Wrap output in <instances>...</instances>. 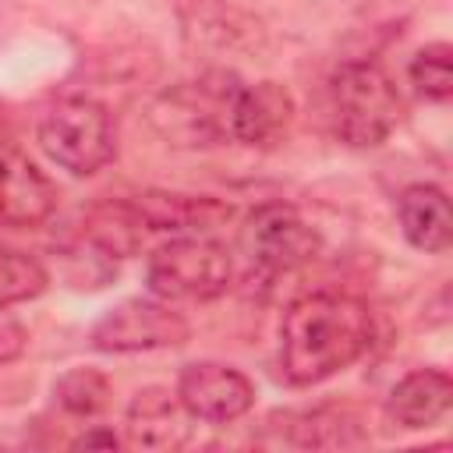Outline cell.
Listing matches in <instances>:
<instances>
[{"label":"cell","instance_id":"ac0fdd59","mask_svg":"<svg viewBox=\"0 0 453 453\" xmlns=\"http://www.w3.org/2000/svg\"><path fill=\"white\" fill-rule=\"evenodd\" d=\"M53 396L67 414L92 418L110 403V379L99 368H71L53 382Z\"/></svg>","mask_w":453,"mask_h":453},{"label":"cell","instance_id":"d6986e66","mask_svg":"<svg viewBox=\"0 0 453 453\" xmlns=\"http://www.w3.org/2000/svg\"><path fill=\"white\" fill-rule=\"evenodd\" d=\"M407 78L421 99L446 103L453 96V50L446 42L421 46L407 64Z\"/></svg>","mask_w":453,"mask_h":453},{"label":"cell","instance_id":"8992f818","mask_svg":"<svg viewBox=\"0 0 453 453\" xmlns=\"http://www.w3.org/2000/svg\"><path fill=\"white\" fill-rule=\"evenodd\" d=\"M191 326L180 311L170 308V301L152 297H131L110 308L92 326V347L103 354H138V350H166L188 343Z\"/></svg>","mask_w":453,"mask_h":453},{"label":"cell","instance_id":"e0dca14e","mask_svg":"<svg viewBox=\"0 0 453 453\" xmlns=\"http://www.w3.org/2000/svg\"><path fill=\"white\" fill-rule=\"evenodd\" d=\"M368 435L361 421L347 407H315L290 418V442L311 449H336V446H361Z\"/></svg>","mask_w":453,"mask_h":453},{"label":"cell","instance_id":"8fae6325","mask_svg":"<svg viewBox=\"0 0 453 453\" xmlns=\"http://www.w3.org/2000/svg\"><path fill=\"white\" fill-rule=\"evenodd\" d=\"M57 209L53 180L21 152H0V223L14 230L42 226Z\"/></svg>","mask_w":453,"mask_h":453},{"label":"cell","instance_id":"7402d4cb","mask_svg":"<svg viewBox=\"0 0 453 453\" xmlns=\"http://www.w3.org/2000/svg\"><path fill=\"white\" fill-rule=\"evenodd\" d=\"M71 446H74V449H117L120 439H117L113 432H106V428H92V432L78 435Z\"/></svg>","mask_w":453,"mask_h":453},{"label":"cell","instance_id":"277c9868","mask_svg":"<svg viewBox=\"0 0 453 453\" xmlns=\"http://www.w3.org/2000/svg\"><path fill=\"white\" fill-rule=\"evenodd\" d=\"M39 149L67 173L92 177L117 152V131L110 110L92 96H64L50 103L35 127Z\"/></svg>","mask_w":453,"mask_h":453},{"label":"cell","instance_id":"ffe728a7","mask_svg":"<svg viewBox=\"0 0 453 453\" xmlns=\"http://www.w3.org/2000/svg\"><path fill=\"white\" fill-rule=\"evenodd\" d=\"M46 283H50V273L42 269L39 258L14 248H0V308L39 297Z\"/></svg>","mask_w":453,"mask_h":453},{"label":"cell","instance_id":"7c38bea8","mask_svg":"<svg viewBox=\"0 0 453 453\" xmlns=\"http://www.w3.org/2000/svg\"><path fill=\"white\" fill-rule=\"evenodd\" d=\"M294 120V96L280 81L237 85L230 103V138L251 149L276 145Z\"/></svg>","mask_w":453,"mask_h":453},{"label":"cell","instance_id":"7a4b0ae2","mask_svg":"<svg viewBox=\"0 0 453 453\" xmlns=\"http://www.w3.org/2000/svg\"><path fill=\"white\" fill-rule=\"evenodd\" d=\"M237 85L241 81L226 71L177 81L152 96L145 120L173 149H212L230 138V103Z\"/></svg>","mask_w":453,"mask_h":453},{"label":"cell","instance_id":"5b68a950","mask_svg":"<svg viewBox=\"0 0 453 453\" xmlns=\"http://www.w3.org/2000/svg\"><path fill=\"white\" fill-rule=\"evenodd\" d=\"M234 276L230 251L212 237H177L149 255L145 283L159 301H212Z\"/></svg>","mask_w":453,"mask_h":453},{"label":"cell","instance_id":"9c48e42d","mask_svg":"<svg viewBox=\"0 0 453 453\" xmlns=\"http://www.w3.org/2000/svg\"><path fill=\"white\" fill-rule=\"evenodd\" d=\"M177 400L184 403V411L195 421H209V425H226L237 421L251 411L255 403V382L234 368V365H219V361H191L180 368L177 375Z\"/></svg>","mask_w":453,"mask_h":453},{"label":"cell","instance_id":"5bb4252c","mask_svg":"<svg viewBox=\"0 0 453 453\" xmlns=\"http://www.w3.org/2000/svg\"><path fill=\"white\" fill-rule=\"evenodd\" d=\"M453 382L442 368H414L407 372L386 396V414L400 428H432L449 414Z\"/></svg>","mask_w":453,"mask_h":453},{"label":"cell","instance_id":"9a60e30c","mask_svg":"<svg viewBox=\"0 0 453 453\" xmlns=\"http://www.w3.org/2000/svg\"><path fill=\"white\" fill-rule=\"evenodd\" d=\"M400 230L403 237L428 255H442L453 244V216H449V198L435 184H411L400 202Z\"/></svg>","mask_w":453,"mask_h":453},{"label":"cell","instance_id":"2e32d148","mask_svg":"<svg viewBox=\"0 0 453 453\" xmlns=\"http://www.w3.org/2000/svg\"><path fill=\"white\" fill-rule=\"evenodd\" d=\"M142 219L131 202H99L81 219V241L103 251L106 258H127L142 244Z\"/></svg>","mask_w":453,"mask_h":453},{"label":"cell","instance_id":"44dd1931","mask_svg":"<svg viewBox=\"0 0 453 453\" xmlns=\"http://www.w3.org/2000/svg\"><path fill=\"white\" fill-rule=\"evenodd\" d=\"M25 347H28V333H25L21 319L11 315L7 308H0V368L18 361L25 354Z\"/></svg>","mask_w":453,"mask_h":453},{"label":"cell","instance_id":"30bf717a","mask_svg":"<svg viewBox=\"0 0 453 453\" xmlns=\"http://www.w3.org/2000/svg\"><path fill=\"white\" fill-rule=\"evenodd\" d=\"M188 411L166 386H145L131 396L124 414V442L134 449H180L191 439Z\"/></svg>","mask_w":453,"mask_h":453},{"label":"cell","instance_id":"52a82bcc","mask_svg":"<svg viewBox=\"0 0 453 453\" xmlns=\"http://www.w3.org/2000/svg\"><path fill=\"white\" fill-rule=\"evenodd\" d=\"M244 248L258 269L290 273V269L308 265L319 255L322 237L315 226H308V219L294 205L265 202L244 223Z\"/></svg>","mask_w":453,"mask_h":453},{"label":"cell","instance_id":"4fadbf2b","mask_svg":"<svg viewBox=\"0 0 453 453\" xmlns=\"http://www.w3.org/2000/svg\"><path fill=\"white\" fill-rule=\"evenodd\" d=\"M142 219L145 230H163V234H202L234 216V205L212 195H184V191H142L127 198Z\"/></svg>","mask_w":453,"mask_h":453},{"label":"cell","instance_id":"ba28073f","mask_svg":"<svg viewBox=\"0 0 453 453\" xmlns=\"http://www.w3.org/2000/svg\"><path fill=\"white\" fill-rule=\"evenodd\" d=\"M177 18H180L184 42L198 53L248 57L265 42L262 21L230 0H180Z\"/></svg>","mask_w":453,"mask_h":453},{"label":"cell","instance_id":"3957f363","mask_svg":"<svg viewBox=\"0 0 453 453\" xmlns=\"http://www.w3.org/2000/svg\"><path fill=\"white\" fill-rule=\"evenodd\" d=\"M329 117L340 142L375 149L403 120V99L379 64L347 60L329 78Z\"/></svg>","mask_w":453,"mask_h":453},{"label":"cell","instance_id":"6da1fadb","mask_svg":"<svg viewBox=\"0 0 453 453\" xmlns=\"http://www.w3.org/2000/svg\"><path fill=\"white\" fill-rule=\"evenodd\" d=\"M372 343V311L350 294L297 297L280 322V368L290 386H315L350 368Z\"/></svg>","mask_w":453,"mask_h":453}]
</instances>
